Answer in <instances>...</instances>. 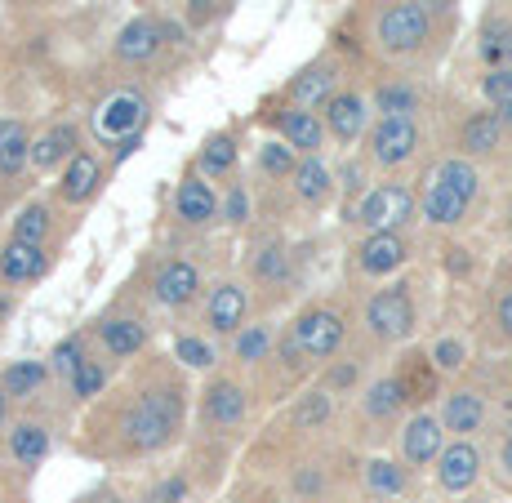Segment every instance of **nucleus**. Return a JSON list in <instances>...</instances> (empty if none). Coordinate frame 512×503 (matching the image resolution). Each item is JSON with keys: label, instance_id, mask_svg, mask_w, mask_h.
<instances>
[{"label": "nucleus", "instance_id": "obj_1", "mask_svg": "<svg viewBox=\"0 0 512 503\" xmlns=\"http://www.w3.org/2000/svg\"><path fill=\"white\" fill-rule=\"evenodd\" d=\"M183 428V397L179 388H147L134 410L125 414V441L134 450H161Z\"/></svg>", "mask_w": 512, "mask_h": 503}, {"label": "nucleus", "instance_id": "obj_2", "mask_svg": "<svg viewBox=\"0 0 512 503\" xmlns=\"http://www.w3.org/2000/svg\"><path fill=\"white\" fill-rule=\"evenodd\" d=\"M472 196H477V170L464 156H450V161L437 165L428 192H423V219L437 223V228H450V223L464 219Z\"/></svg>", "mask_w": 512, "mask_h": 503}, {"label": "nucleus", "instance_id": "obj_3", "mask_svg": "<svg viewBox=\"0 0 512 503\" xmlns=\"http://www.w3.org/2000/svg\"><path fill=\"white\" fill-rule=\"evenodd\" d=\"M415 214V196H410V187H401V183H383V187H374V192L361 201V210H357V223L366 232H397L401 223Z\"/></svg>", "mask_w": 512, "mask_h": 503}, {"label": "nucleus", "instance_id": "obj_4", "mask_svg": "<svg viewBox=\"0 0 512 503\" xmlns=\"http://www.w3.org/2000/svg\"><path fill=\"white\" fill-rule=\"evenodd\" d=\"M428 9L415 5V0H406V5H392L388 14L379 18V45L388 49V54H410V49H419L428 41Z\"/></svg>", "mask_w": 512, "mask_h": 503}, {"label": "nucleus", "instance_id": "obj_5", "mask_svg": "<svg viewBox=\"0 0 512 503\" xmlns=\"http://www.w3.org/2000/svg\"><path fill=\"white\" fill-rule=\"evenodd\" d=\"M366 325L374 339H406L415 330V303H410L406 285H392V290H379L366 303Z\"/></svg>", "mask_w": 512, "mask_h": 503}, {"label": "nucleus", "instance_id": "obj_6", "mask_svg": "<svg viewBox=\"0 0 512 503\" xmlns=\"http://www.w3.org/2000/svg\"><path fill=\"white\" fill-rule=\"evenodd\" d=\"M147 121V98L134 94V90H121L112 94L103 107L94 112V130L98 138H121V143H130V138H139Z\"/></svg>", "mask_w": 512, "mask_h": 503}, {"label": "nucleus", "instance_id": "obj_7", "mask_svg": "<svg viewBox=\"0 0 512 503\" xmlns=\"http://www.w3.org/2000/svg\"><path fill=\"white\" fill-rule=\"evenodd\" d=\"M290 334L299 339V348L308 352V361H326L339 352L343 343V317L330 308H308L299 321L290 325Z\"/></svg>", "mask_w": 512, "mask_h": 503}, {"label": "nucleus", "instance_id": "obj_8", "mask_svg": "<svg viewBox=\"0 0 512 503\" xmlns=\"http://www.w3.org/2000/svg\"><path fill=\"white\" fill-rule=\"evenodd\" d=\"M419 147V125L415 116H383L370 134V152L379 165H406Z\"/></svg>", "mask_w": 512, "mask_h": 503}, {"label": "nucleus", "instance_id": "obj_9", "mask_svg": "<svg viewBox=\"0 0 512 503\" xmlns=\"http://www.w3.org/2000/svg\"><path fill=\"white\" fill-rule=\"evenodd\" d=\"M245 312H250V294L236 281H219L210 290V299H205V325H210L214 334L245 330Z\"/></svg>", "mask_w": 512, "mask_h": 503}, {"label": "nucleus", "instance_id": "obj_10", "mask_svg": "<svg viewBox=\"0 0 512 503\" xmlns=\"http://www.w3.org/2000/svg\"><path fill=\"white\" fill-rule=\"evenodd\" d=\"M219 196H214V187L201 179V174H187L179 183V196H174V214L187 223V228H205V223L219 219Z\"/></svg>", "mask_w": 512, "mask_h": 503}, {"label": "nucleus", "instance_id": "obj_11", "mask_svg": "<svg viewBox=\"0 0 512 503\" xmlns=\"http://www.w3.org/2000/svg\"><path fill=\"white\" fill-rule=\"evenodd\" d=\"M45 268H49L45 245H32V241H9V245H0V281H5V285L41 281Z\"/></svg>", "mask_w": 512, "mask_h": 503}, {"label": "nucleus", "instance_id": "obj_12", "mask_svg": "<svg viewBox=\"0 0 512 503\" xmlns=\"http://www.w3.org/2000/svg\"><path fill=\"white\" fill-rule=\"evenodd\" d=\"M152 290H156V303H165V308H187L196 299V290H201V272L187 259H170L156 272Z\"/></svg>", "mask_w": 512, "mask_h": 503}, {"label": "nucleus", "instance_id": "obj_13", "mask_svg": "<svg viewBox=\"0 0 512 503\" xmlns=\"http://www.w3.org/2000/svg\"><path fill=\"white\" fill-rule=\"evenodd\" d=\"M481 477V455L477 446H468V441H455V446L441 450L437 459V481L450 490V495H464V490H472V481Z\"/></svg>", "mask_w": 512, "mask_h": 503}, {"label": "nucleus", "instance_id": "obj_14", "mask_svg": "<svg viewBox=\"0 0 512 503\" xmlns=\"http://www.w3.org/2000/svg\"><path fill=\"white\" fill-rule=\"evenodd\" d=\"M446 423L441 419H432V414H415V419L406 423V432H401V450H406V459L410 463H432V459H441V450H446Z\"/></svg>", "mask_w": 512, "mask_h": 503}, {"label": "nucleus", "instance_id": "obj_15", "mask_svg": "<svg viewBox=\"0 0 512 503\" xmlns=\"http://www.w3.org/2000/svg\"><path fill=\"white\" fill-rule=\"evenodd\" d=\"M406 254H410V245L401 241L397 232H370L357 250V263H361V272H370V276H388L406 263Z\"/></svg>", "mask_w": 512, "mask_h": 503}, {"label": "nucleus", "instance_id": "obj_16", "mask_svg": "<svg viewBox=\"0 0 512 503\" xmlns=\"http://www.w3.org/2000/svg\"><path fill=\"white\" fill-rule=\"evenodd\" d=\"M161 45H165V27L156 18H134L116 36V58L121 63H147V58H156Z\"/></svg>", "mask_w": 512, "mask_h": 503}, {"label": "nucleus", "instance_id": "obj_17", "mask_svg": "<svg viewBox=\"0 0 512 503\" xmlns=\"http://www.w3.org/2000/svg\"><path fill=\"white\" fill-rule=\"evenodd\" d=\"M98 183H103V165H98V156L76 152L72 161H67V170H63L58 196H63L67 205H85V201H90V196L98 192Z\"/></svg>", "mask_w": 512, "mask_h": 503}, {"label": "nucleus", "instance_id": "obj_18", "mask_svg": "<svg viewBox=\"0 0 512 503\" xmlns=\"http://www.w3.org/2000/svg\"><path fill=\"white\" fill-rule=\"evenodd\" d=\"M277 125H281L285 143L303 156H317V147L326 143V121H321L312 107H290V112H281Z\"/></svg>", "mask_w": 512, "mask_h": 503}, {"label": "nucleus", "instance_id": "obj_19", "mask_svg": "<svg viewBox=\"0 0 512 503\" xmlns=\"http://www.w3.org/2000/svg\"><path fill=\"white\" fill-rule=\"evenodd\" d=\"M370 112H366V98L361 94H334L326 103V130L339 138V143H352L361 130H366Z\"/></svg>", "mask_w": 512, "mask_h": 503}, {"label": "nucleus", "instance_id": "obj_20", "mask_svg": "<svg viewBox=\"0 0 512 503\" xmlns=\"http://www.w3.org/2000/svg\"><path fill=\"white\" fill-rule=\"evenodd\" d=\"M32 134L23 121H0V179H14L32 161Z\"/></svg>", "mask_w": 512, "mask_h": 503}, {"label": "nucleus", "instance_id": "obj_21", "mask_svg": "<svg viewBox=\"0 0 512 503\" xmlns=\"http://www.w3.org/2000/svg\"><path fill=\"white\" fill-rule=\"evenodd\" d=\"M205 419H210L214 428H241V419H245V392L236 388V383L219 379L210 392H205Z\"/></svg>", "mask_w": 512, "mask_h": 503}, {"label": "nucleus", "instance_id": "obj_22", "mask_svg": "<svg viewBox=\"0 0 512 503\" xmlns=\"http://www.w3.org/2000/svg\"><path fill=\"white\" fill-rule=\"evenodd\" d=\"M98 339H103V348L112 357H134L147 343V325L139 317H107L98 325Z\"/></svg>", "mask_w": 512, "mask_h": 503}, {"label": "nucleus", "instance_id": "obj_23", "mask_svg": "<svg viewBox=\"0 0 512 503\" xmlns=\"http://www.w3.org/2000/svg\"><path fill=\"white\" fill-rule=\"evenodd\" d=\"M81 134H76V125H54V130H49L45 138H36V147H32V165L36 170H54L58 161H72L76 152H81Z\"/></svg>", "mask_w": 512, "mask_h": 503}, {"label": "nucleus", "instance_id": "obj_24", "mask_svg": "<svg viewBox=\"0 0 512 503\" xmlns=\"http://www.w3.org/2000/svg\"><path fill=\"white\" fill-rule=\"evenodd\" d=\"M334 81H339V76H334V67L317 63V67H308V72L294 76L290 94H294V103H299V107H317L321 98H326V103L334 98Z\"/></svg>", "mask_w": 512, "mask_h": 503}, {"label": "nucleus", "instance_id": "obj_25", "mask_svg": "<svg viewBox=\"0 0 512 503\" xmlns=\"http://www.w3.org/2000/svg\"><path fill=\"white\" fill-rule=\"evenodd\" d=\"M481 419H486V406H481L477 392H450V397H446L441 423H446L450 432H477Z\"/></svg>", "mask_w": 512, "mask_h": 503}, {"label": "nucleus", "instance_id": "obj_26", "mask_svg": "<svg viewBox=\"0 0 512 503\" xmlns=\"http://www.w3.org/2000/svg\"><path fill=\"white\" fill-rule=\"evenodd\" d=\"M294 192H299V201L308 205H321L330 196V170L321 156H303L299 170H294Z\"/></svg>", "mask_w": 512, "mask_h": 503}, {"label": "nucleus", "instance_id": "obj_27", "mask_svg": "<svg viewBox=\"0 0 512 503\" xmlns=\"http://www.w3.org/2000/svg\"><path fill=\"white\" fill-rule=\"evenodd\" d=\"M9 455H14L18 463H41L49 455V432L41 428V423H14V432H9Z\"/></svg>", "mask_w": 512, "mask_h": 503}, {"label": "nucleus", "instance_id": "obj_28", "mask_svg": "<svg viewBox=\"0 0 512 503\" xmlns=\"http://www.w3.org/2000/svg\"><path fill=\"white\" fill-rule=\"evenodd\" d=\"M499 134H504V121H499V112H477L472 121L464 125V152L472 156H486L499 147Z\"/></svg>", "mask_w": 512, "mask_h": 503}, {"label": "nucleus", "instance_id": "obj_29", "mask_svg": "<svg viewBox=\"0 0 512 503\" xmlns=\"http://www.w3.org/2000/svg\"><path fill=\"white\" fill-rule=\"evenodd\" d=\"M401 401H410L406 379H379L366 392V414H370V419H392V414L401 410Z\"/></svg>", "mask_w": 512, "mask_h": 503}, {"label": "nucleus", "instance_id": "obj_30", "mask_svg": "<svg viewBox=\"0 0 512 503\" xmlns=\"http://www.w3.org/2000/svg\"><path fill=\"white\" fill-rule=\"evenodd\" d=\"M232 165H236V138L232 134L205 138V147H201V174L205 179H219V174H228Z\"/></svg>", "mask_w": 512, "mask_h": 503}, {"label": "nucleus", "instance_id": "obj_31", "mask_svg": "<svg viewBox=\"0 0 512 503\" xmlns=\"http://www.w3.org/2000/svg\"><path fill=\"white\" fill-rule=\"evenodd\" d=\"M366 486L374 495L392 499V495H406V468H397L392 459H370L366 463Z\"/></svg>", "mask_w": 512, "mask_h": 503}, {"label": "nucleus", "instance_id": "obj_32", "mask_svg": "<svg viewBox=\"0 0 512 503\" xmlns=\"http://www.w3.org/2000/svg\"><path fill=\"white\" fill-rule=\"evenodd\" d=\"M45 361H14L5 374H0V383H5L9 397H32L36 388L45 383Z\"/></svg>", "mask_w": 512, "mask_h": 503}, {"label": "nucleus", "instance_id": "obj_33", "mask_svg": "<svg viewBox=\"0 0 512 503\" xmlns=\"http://www.w3.org/2000/svg\"><path fill=\"white\" fill-rule=\"evenodd\" d=\"M232 352H236V361H245V366H259V361L272 352V330L268 325H245V330H236Z\"/></svg>", "mask_w": 512, "mask_h": 503}, {"label": "nucleus", "instance_id": "obj_34", "mask_svg": "<svg viewBox=\"0 0 512 503\" xmlns=\"http://www.w3.org/2000/svg\"><path fill=\"white\" fill-rule=\"evenodd\" d=\"M45 236H49V210L45 205H23L14 219V241L45 245Z\"/></svg>", "mask_w": 512, "mask_h": 503}, {"label": "nucleus", "instance_id": "obj_35", "mask_svg": "<svg viewBox=\"0 0 512 503\" xmlns=\"http://www.w3.org/2000/svg\"><path fill=\"white\" fill-rule=\"evenodd\" d=\"M174 357H179L187 370H210L214 361H219V352H214V343H205L201 334H183V339L174 343Z\"/></svg>", "mask_w": 512, "mask_h": 503}, {"label": "nucleus", "instance_id": "obj_36", "mask_svg": "<svg viewBox=\"0 0 512 503\" xmlns=\"http://www.w3.org/2000/svg\"><path fill=\"white\" fill-rule=\"evenodd\" d=\"M103 388H107V370H103V361L85 357V361H81V370L72 374V397L90 401V397H98Z\"/></svg>", "mask_w": 512, "mask_h": 503}, {"label": "nucleus", "instance_id": "obj_37", "mask_svg": "<svg viewBox=\"0 0 512 503\" xmlns=\"http://www.w3.org/2000/svg\"><path fill=\"white\" fill-rule=\"evenodd\" d=\"M259 165H263V174L281 179V174H294V170H299V152H294L290 143H263Z\"/></svg>", "mask_w": 512, "mask_h": 503}, {"label": "nucleus", "instance_id": "obj_38", "mask_svg": "<svg viewBox=\"0 0 512 503\" xmlns=\"http://www.w3.org/2000/svg\"><path fill=\"white\" fill-rule=\"evenodd\" d=\"M326 419H330V392L326 388L308 392V397L294 406V423H299V428H321Z\"/></svg>", "mask_w": 512, "mask_h": 503}, {"label": "nucleus", "instance_id": "obj_39", "mask_svg": "<svg viewBox=\"0 0 512 503\" xmlns=\"http://www.w3.org/2000/svg\"><path fill=\"white\" fill-rule=\"evenodd\" d=\"M379 112L383 116H410L419 112V94L410 85H383L379 90Z\"/></svg>", "mask_w": 512, "mask_h": 503}, {"label": "nucleus", "instance_id": "obj_40", "mask_svg": "<svg viewBox=\"0 0 512 503\" xmlns=\"http://www.w3.org/2000/svg\"><path fill=\"white\" fill-rule=\"evenodd\" d=\"M285 268H290V263H285L281 241H268L259 254H254V276H259V281H285Z\"/></svg>", "mask_w": 512, "mask_h": 503}, {"label": "nucleus", "instance_id": "obj_41", "mask_svg": "<svg viewBox=\"0 0 512 503\" xmlns=\"http://www.w3.org/2000/svg\"><path fill=\"white\" fill-rule=\"evenodd\" d=\"M85 357H90V352H85V343H81V339H63V343L54 348V357H49V361H54V370L63 374L67 383H72V374L81 370V361H85Z\"/></svg>", "mask_w": 512, "mask_h": 503}, {"label": "nucleus", "instance_id": "obj_42", "mask_svg": "<svg viewBox=\"0 0 512 503\" xmlns=\"http://www.w3.org/2000/svg\"><path fill=\"white\" fill-rule=\"evenodd\" d=\"M219 219H228V223H232V228H241V223H245V219H250V192H245V187H241V183H236V187H232V192H228V196H223V205H219Z\"/></svg>", "mask_w": 512, "mask_h": 503}, {"label": "nucleus", "instance_id": "obj_43", "mask_svg": "<svg viewBox=\"0 0 512 503\" xmlns=\"http://www.w3.org/2000/svg\"><path fill=\"white\" fill-rule=\"evenodd\" d=\"M481 90H486V98H490L495 107L512 103V67H495V72L481 81Z\"/></svg>", "mask_w": 512, "mask_h": 503}, {"label": "nucleus", "instance_id": "obj_44", "mask_svg": "<svg viewBox=\"0 0 512 503\" xmlns=\"http://www.w3.org/2000/svg\"><path fill=\"white\" fill-rule=\"evenodd\" d=\"M432 361H437L441 370H459V366H464V343H459V339H441L437 348H432Z\"/></svg>", "mask_w": 512, "mask_h": 503}, {"label": "nucleus", "instance_id": "obj_45", "mask_svg": "<svg viewBox=\"0 0 512 503\" xmlns=\"http://www.w3.org/2000/svg\"><path fill=\"white\" fill-rule=\"evenodd\" d=\"M281 357H285V366H290V370H299L303 361H308V352L299 348V339H294V334H285V339H281Z\"/></svg>", "mask_w": 512, "mask_h": 503}, {"label": "nucleus", "instance_id": "obj_46", "mask_svg": "<svg viewBox=\"0 0 512 503\" xmlns=\"http://www.w3.org/2000/svg\"><path fill=\"white\" fill-rule=\"evenodd\" d=\"M210 14H214V0H192V5H187V18H192V23H205Z\"/></svg>", "mask_w": 512, "mask_h": 503}, {"label": "nucleus", "instance_id": "obj_47", "mask_svg": "<svg viewBox=\"0 0 512 503\" xmlns=\"http://www.w3.org/2000/svg\"><path fill=\"white\" fill-rule=\"evenodd\" d=\"M330 383L334 388H352V383H357V366H339L330 374Z\"/></svg>", "mask_w": 512, "mask_h": 503}, {"label": "nucleus", "instance_id": "obj_48", "mask_svg": "<svg viewBox=\"0 0 512 503\" xmlns=\"http://www.w3.org/2000/svg\"><path fill=\"white\" fill-rule=\"evenodd\" d=\"M499 325H504V334H512V294L499 299Z\"/></svg>", "mask_w": 512, "mask_h": 503}, {"label": "nucleus", "instance_id": "obj_49", "mask_svg": "<svg viewBox=\"0 0 512 503\" xmlns=\"http://www.w3.org/2000/svg\"><path fill=\"white\" fill-rule=\"evenodd\" d=\"M299 490H312V495H317V490H321V472H303V477H299Z\"/></svg>", "mask_w": 512, "mask_h": 503}, {"label": "nucleus", "instance_id": "obj_50", "mask_svg": "<svg viewBox=\"0 0 512 503\" xmlns=\"http://www.w3.org/2000/svg\"><path fill=\"white\" fill-rule=\"evenodd\" d=\"M9 401H14V397H9V392H5V383H0V428H5V414H9Z\"/></svg>", "mask_w": 512, "mask_h": 503}, {"label": "nucleus", "instance_id": "obj_51", "mask_svg": "<svg viewBox=\"0 0 512 503\" xmlns=\"http://www.w3.org/2000/svg\"><path fill=\"white\" fill-rule=\"evenodd\" d=\"M504 468H508V477H512V437L504 441Z\"/></svg>", "mask_w": 512, "mask_h": 503}, {"label": "nucleus", "instance_id": "obj_52", "mask_svg": "<svg viewBox=\"0 0 512 503\" xmlns=\"http://www.w3.org/2000/svg\"><path fill=\"white\" fill-rule=\"evenodd\" d=\"M415 5H423V9H446L450 0H415Z\"/></svg>", "mask_w": 512, "mask_h": 503}, {"label": "nucleus", "instance_id": "obj_53", "mask_svg": "<svg viewBox=\"0 0 512 503\" xmlns=\"http://www.w3.org/2000/svg\"><path fill=\"white\" fill-rule=\"evenodd\" d=\"M499 121H504V125H512V103H504V107H499Z\"/></svg>", "mask_w": 512, "mask_h": 503}]
</instances>
